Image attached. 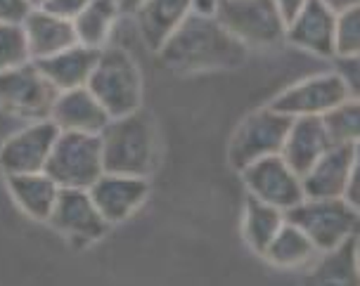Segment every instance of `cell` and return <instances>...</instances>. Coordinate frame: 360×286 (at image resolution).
I'll return each instance as SVG.
<instances>
[{
	"label": "cell",
	"instance_id": "cell-23",
	"mask_svg": "<svg viewBox=\"0 0 360 286\" xmlns=\"http://www.w3.org/2000/svg\"><path fill=\"white\" fill-rule=\"evenodd\" d=\"M119 15L121 10L117 0H90L72 22L76 31V43L98 50L105 48Z\"/></svg>",
	"mask_w": 360,
	"mask_h": 286
},
{
	"label": "cell",
	"instance_id": "cell-14",
	"mask_svg": "<svg viewBox=\"0 0 360 286\" xmlns=\"http://www.w3.org/2000/svg\"><path fill=\"white\" fill-rule=\"evenodd\" d=\"M358 168V144H332L311 168L301 175L306 199L344 196L346 182Z\"/></svg>",
	"mask_w": 360,
	"mask_h": 286
},
{
	"label": "cell",
	"instance_id": "cell-29",
	"mask_svg": "<svg viewBox=\"0 0 360 286\" xmlns=\"http://www.w3.org/2000/svg\"><path fill=\"white\" fill-rule=\"evenodd\" d=\"M90 0H45L43 5H38V8L48 10L50 15H57L62 19H69V22H74V17L79 15V12L86 8Z\"/></svg>",
	"mask_w": 360,
	"mask_h": 286
},
{
	"label": "cell",
	"instance_id": "cell-5",
	"mask_svg": "<svg viewBox=\"0 0 360 286\" xmlns=\"http://www.w3.org/2000/svg\"><path fill=\"white\" fill-rule=\"evenodd\" d=\"M45 173L60 189H88L105 173L100 135L60 130L45 163Z\"/></svg>",
	"mask_w": 360,
	"mask_h": 286
},
{
	"label": "cell",
	"instance_id": "cell-15",
	"mask_svg": "<svg viewBox=\"0 0 360 286\" xmlns=\"http://www.w3.org/2000/svg\"><path fill=\"white\" fill-rule=\"evenodd\" d=\"M334 19L337 15L320 0H306L287 22L285 41L318 57H334Z\"/></svg>",
	"mask_w": 360,
	"mask_h": 286
},
{
	"label": "cell",
	"instance_id": "cell-3",
	"mask_svg": "<svg viewBox=\"0 0 360 286\" xmlns=\"http://www.w3.org/2000/svg\"><path fill=\"white\" fill-rule=\"evenodd\" d=\"M86 86L112 118L126 116L143 107V74L138 62L124 48H102Z\"/></svg>",
	"mask_w": 360,
	"mask_h": 286
},
{
	"label": "cell",
	"instance_id": "cell-30",
	"mask_svg": "<svg viewBox=\"0 0 360 286\" xmlns=\"http://www.w3.org/2000/svg\"><path fill=\"white\" fill-rule=\"evenodd\" d=\"M306 0H275V5H278V10L282 12V17H285V22H289L297 12L304 8Z\"/></svg>",
	"mask_w": 360,
	"mask_h": 286
},
{
	"label": "cell",
	"instance_id": "cell-4",
	"mask_svg": "<svg viewBox=\"0 0 360 286\" xmlns=\"http://www.w3.org/2000/svg\"><path fill=\"white\" fill-rule=\"evenodd\" d=\"M289 222L306 232L320 253L344 246L358 232V208L344 196L330 199H304L285 213Z\"/></svg>",
	"mask_w": 360,
	"mask_h": 286
},
{
	"label": "cell",
	"instance_id": "cell-25",
	"mask_svg": "<svg viewBox=\"0 0 360 286\" xmlns=\"http://www.w3.org/2000/svg\"><path fill=\"white\" fill-rule=\"evenodd\" d=\"M323 125L330 135L332 144H358L360 137V107L356 97H349L325 111Z\"/></svg>",
	"mask_w": 360,
	"mask_h": 286
},
{
	"label": "cell",
	"instance_id": "cell-12",
	"mask_svg": "<svg viewBox=\"0 0 360 286\" xmlns=\"http://www.w3.org/2000/svg\"><path fill=\"white\" fill-rule=\"evenodd\" d=\"M57 135H60V130L50 118L29 121L24 128L12 132L0 144V170L5 175L45 170V163H48L50 149H53Z\"/></svg>",
	"mask_w": 360,
	"mask_h": 286
},
{
	"label": "cell",
	"instance_id": "cell-13",
	"mask_svg": "<svg viewBox=\"0 0 360 286\" xmlns=\"http://www.w3.org/2000/svg\"><path fill=\"white\" fill-rule=\"evenodd\" d=\"M95 208L109 225L128 220L147 201L150 182L147 177L124 175V173H102L93 185L88 187Z\"/></svg>",
	"mask_w": 360,
	"mask_h": 286
},
{
	"label": "cell",
	"instance_id": "cell-22",
	"mask_svg": "<svg viewBox=\"0 0 360 286\" xmlns=\"http://www.w3.org/2000/svg\"><path fill=\"white\" fill-rule=\"evenodd\" d=\"M318 249L311 239L306 237L304 230H299L294 222L285 220V225L275 232V237L270 239L266 251L261 253L263 258H268L275 268L282 270H299L311 265L318 258Z\"/></svg>",
	"mask_w": 360,
	"mask_h": 286
},
{
	"label": "cell",
	"instance_id": "cell-31",
	"mask_svg": "<svg viewBox=\"0 0 360 286\" xmlns=\"http://www.w3.org/2000/svg\"><path fill=\"white\" fill-rule=\"evenodd\" d=\"M320 3L325 5V8H330L334 15L337 12H344V10H351V8H358L360 0H320Z\"/></svg>",
	"mask_w": 360,
	"mask_h": 286
},
{
	"label": "cell",
	"instance_id": "cell-10",
	"mask_svg": "<svg viewBox=\"0 0 360 286\" xmlns=\"http://www.w3.org/2000/svg\"><path fill=\"white\" fill-rule=\"evenodd\" d=\"M48 222L74 246H90L102 239L112 225L102 218L88 189H60Z\"/></svg>",
	"mask_w": 360,
	"mask_h": 286
},
{
	"label": "cell",
	"instance_id": "cell-2",
	"mask_svg": "<svg viewBox=\"0 0 360 286\" xmlns=\"http://www.w3.org/2000/svg\"><path fill=\"white\" fill-rule=\"evenodd\" d=\"M100 144L107 173L150 177L157 168V125L143 109L109 118Z\"/></svg>",
	"mask_w": 360,
	"mask_h": 286
},
{
	"label": "cell",
	"instance_id": "cell-8",
	"mask_svg": "<svg viewBox=\"0 0 360 286\" xmlns=\"http://www.w3.org/2000/svg\"><path fill=\"white\" fill-rule=\"evenodd\" d=\"M289 123H292V118L275 111L273 107H263V109L249 114L240 123V128L235 130L233 142H230L228 156L233 168L242 170L263 156L280 154Z\"/></svg>",
	"mask_w": 360,
	"mask_h": 286
},
{
	"label": "cell",
	"instance_id": "cell-1",
	"mask_svg": "<svg viewBox=\"0 0 360 286\" xmlns=\"http://www.w3.org/2000/svg\"><path fill=\"white\" fill-rule=\"evenodd\" d=\"M159 57L176 74H199L242 67L249 48L218 22L214 12L192 10L162 46Z\"/></svg>",
	"mask_w": 360,
	"mask_h": 286
},
{
	"label": "cell",
	"instance_id": "cell-21",
	"mask_svg": "<svg viewBox=\"0 0 360 286\" xmlns=\"http://www.w3.org/2000/svg\"><path fill=\"white\" fill-rule=\"evenodd\" d=\"M8 177V189L12 201L27 213L31 220L48 222V215L53 211L57 194H60V185L50 177L45 170L38 173H17L5 175Z\"/></svg>",
	"mask_w": 360,
	"mask_h": 286
},
{
	"label": "cell",
	"instance_id": "cell-7",
	"mask_svg": "<svg viewBox=\"0 0 360 286\" xmlns=\"http://www.w3.org/2000/svg\"><path fill=\"white\" fill-rule=\"evenodd\" d=\"M57 90L34 60L0 72V111L19 121L50 118Z\"/></svg>",
	"mask_w": 360,
	"mask_h": 286
},
{
	"label": "cell",
	"instance_id": "cell-27",
	"mask_svg": "<svg viewBox=\"0 0 360 286\" xmlns=\"http://www.w3.org/2000/svg\"><path fill=\"white\" fill-rule=\"evenodd\" d=\"M29 46L22 24H0V72L29 62Z\"/></svg>",
	"mask_w": 360,
	"mask_h": 286
},
{
	"label": "cell",
	"instance_id": "cell-32",
	"mask_svg": "<svg viewBox=\"0 0 360 286\" xmlns=\"http://www.w3.org/2000/svg\"><path fill=\"white\" fill-rule=\"evenodd\" d=\"M216 3L218 0H192V8H195L197 12H214L216 10Z\"/></svg>",
	"mask_w": 360,
	"mask_h": 286
},
{
	"label": "cell",
	"instance_id": "cell-26",
	"mask_svg": "<svg viewBox=\"0 0 360 286\" xmlns=\"http://www.w3.org/2000/svg\"><path fill=\"white\" fill-rule=\"evenodd\" d=\"M360 53V8L337 12L334 19V57L349 60Z\"/></svg>",
	"mask_w": 360,
	"mask_h": 286
},
{
	"label": "cell",
	"instance_id": "cell-16",
	"mask_svg": "<svg viewBox=\"0 0 360 286\" xmlns=\"http://www.w3.org/2000/svg\"><path fill=\"white\" fill-rule=\"evenodd\" d=\"M109 118L112 116L100 104V100L88 90V86L57 93L55 104L50 109V121L57 125V130L64 132H95V135H100Z\"/></svg>",
	"mask_w": 360,
	"mask_h": 286
},
{
	"label": "cell",
	"instance_id": "cell-33",
	"mask_svg": "<svg viewBox=\"0 0 360 286\" xmlns=\"http://www.w3.org/2000/svg\"><path fill=\"white\" fill-rule=\"evenodd\" d=\"M117 3H119V10L121 12H128V15H133V12L138 10L140 5L145 3V0H117Z\"/></svg>",
	"mask_w": 360,
	"mask_h": 286
},
{
	"label": "cell",
	"instance_id": "cell-28",
	"mask_svg": "<svg viewBox=\"0 0 360 286\" xmlns=\"http://www.w3.org/2000/svg\"><path fill=\"white\" fill-rule=\"evenodd\" d=\"M31 8L29 0H0V24H22Z\"/></svg>",
	"mask_w": 360,
	"mask_h": 286
},
{
	"label": "cell",
	"instance_id": "cell-20",
	"mask_svg": "<svg viewBox=\"0 0 360 286\" xmlns=\"http://www.w3.org/2000/svg\"><path fill=\"white\" fill-rule=\"evenodd\" d=\"M192 10V0H145L133 15L138 19L140 36L147 48L159 53Z\"/></svg>",
	"mask_w": 360,
	"mask_h": 286
},
{
	"label": "cell",
	"instance_id": "cell-11",
	"mask_svg": "<svg viewBox=\"0 0 360 286\" xmlns=\"http://www.w3.org/2000/svg\"><path fill=\"white\" fill-rule=\"evenodd\" d=\"M353 97L349 83L342 74H320L301 81L297 86H289L278 97L270 102L275 111L285 114L289 118L297 116H323L339 102Z\"/></svg>",
	"mask_w": 360,
	"mask_h": 286
},
{
	"label": "cell",
	"instance_id": "cell-19",
	"mask_svg": "<svg viewBox=\"0 0 360 286\" xmlns=\"http://www.w3.org/2000/svg\"><path fill=\"white\" fill-rule=\"evenodd\" d=\"M22 29L27 36L31 60H43L76 43L74 24L69 19L50 15L43 8H31L27 19L22 22Z\"/></svg>",
	"mask_w": 360,
	"mask_h": 286
},
{
	"label": "cell",
	"instance_id": "cell-24",
	"mask_svg": "<svg viewBox=\"0 0 360 286\" xmlns=\"http://www.w3.org/2000/svg\"><path fill=\"white\" fill-rule=\"evenodd\" d=\"M285 211L249 194L247 203H244V239L261 256L270 239L275 237V232L285 225Z\"/></svg>",
	"mask_w": 360,
	"mask_h": 286
},
{
	"label": "cell",
	"instance_id": "cell-18",
	"mask_svg": "<svg viewBox=\"0 0 360 286\" xmlns=\"http://www.w3.org/2000/svg\"><path fill=\"white\" fill-rule=\"evenodd\" d=\"M100 50L74 43V46L64 48L60 53L43 57V60H34V62L43 72L45 79L55 86V90L62 93V90H72V88H81L88 83L90 74H93L95 64H98Z\"/></svg>",
	"mask_w": 360,
	"mask_h": 286
},
{
	"label": "cell",
	"instance_id": "cell-9",
	"mask_svg": "<svg viewBox=\"0 0 360 286\" xmlns=\"http://www.w3.org/2000/svg\"><path fill=\"white\" fill-rule=\"evenodd\" d=\"M240 173L249 194L285 213L306 199L304 187H301V175L282 158V154L263 156L259 161H252Z\"/></svg>",
	"mask_w": 360,
	"mask_h": 286
},
{
	"label": "cell",
	"instance_id": "cell-34",
	"mask_svg": "<svg viewBox=\"0 0 360 286\" xmlns=\"http://www.w3.org/2000/svg\"><path fill=\"white\" fill-rule=\"evenodd\" d=\"M29 3H31V5H34V8H38V5H43V3H45V0H29Z\"/></svg>",
	"mask_w": 360,
	"mask_h": 286
},
{
	"label": "cell",
	"instance_id": "cell-6",
	"mask_svg": "<svg viewBox=\"0 0 360 286\" xmlns=\"http://www.w3.org/2000/svg\"><path fill=\"white\" fill-rule=\"evenodd\" d=\"M214 17L247 48L285 43L287 22L275 0H218Z\"/></svg>",
	"mask_w": 360,
	"mask_h": 286
},
{
	"label": "cell",
	"instance_id": "cell-17",
	"mask_svg": "<svg viewBox=\"0 0 360 286\" xmlns=\"http://www.w3.org/2000/svg\"><path fill=\"white\" fill-rule=\"evenodd\" d=\"M332 147V139L327 135L323 118L320 116H297L292 118L282 144V158L297 170L299 175H304L308 168Z\"/></svg>",
	"mask_w": 360,
	"mask_h": 286
}]
</instances>
